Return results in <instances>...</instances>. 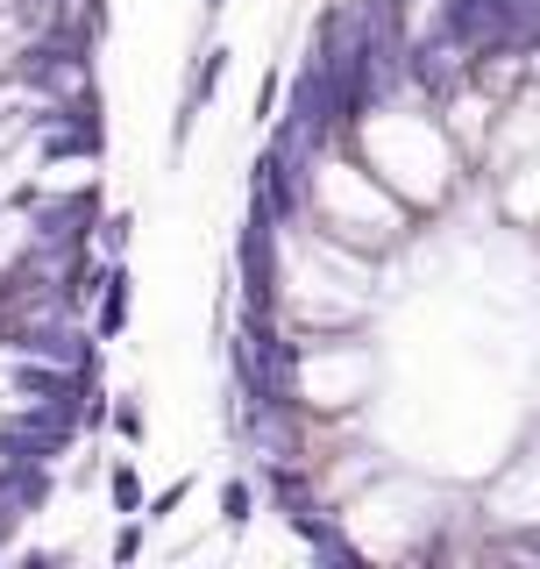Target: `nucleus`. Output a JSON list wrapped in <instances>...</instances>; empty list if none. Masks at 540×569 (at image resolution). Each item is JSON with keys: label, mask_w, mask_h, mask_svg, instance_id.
<instances>
[{"label": "nucleus", "mask_w": 540, "mask_h": 569, "mask_svg": "<svg viewBox=\"0 0 540 569\" xmlns=\"http://www.w3.org/2000/svg\"><path fill=\"white\" fill-rule=\"evenodd\" d=\"M349 150L363 157V164L384 178L412 213H434L448 192L462 186V142L441 121V107L427 100V93H412V86H406V93H391V100H377L370 114L356 121Z\"/></svg>", "instance_id": "obj_1"}, {"label": "nucleus", "mask_w": 540, "mask_h": 569, "mask_svg": "<svg viewBox=\"0 0 540 569\" xmlns=\"http://www.w3.org/2000/svg\"><path fill=\"white\" fill-rule=\"evenodd\" d=\"M412 213L399 192L377 178L363 157L349 150V142H334L328 157H320L313 171V213H306V228H320L328 242L356 249V257H391L406 236H412Z\"/></svg>", "instance_id": "obj_2"}, {"label": "nucleus", "mask_w": 540, "mask_h": 569, "mask_svg": "<svg viewBox=\"0 0 540 569\" xmlns=\"http://www.w3.org/2000/svg\"><path fill=\"white\" fill-rule=\"evenodd\" d=\"M284 249H292V228L270 213L263 192H249L242 228H236V299L257 313H284Z\"/></svg>", "instance_id": "obj_3"}, {"label": "nucleus", "mask_w": 540, "mask_h": 569, "mask_svg": "<svg viewBox=\"0 0 540 569\" xmlns=\"http://www.w3.org/2000/svg\"><path fill=\"white\" fill-rule=\"evenodd\" d=\"M228 64H236V50H228L221 36H207V43L192 50V64H186V93H178V114H171V157H186V150H192V136H200V114L213 107V93H221Z\"/></svg>", "instance_id": "obj_4"}, {"label": "nucleus", "mask_w": 540, "mask_h": 569, "mask_svg": "<svg viewBox=\"0 0 540 569\" xmlns=\"http://www.w3.org/2000/svg\"><path fill=\"white\" fill-rule=\"evenodd\" d=\"M93 335L100 342H121L129 335V320H136V271H129V257H107V278H100V292H93Z\"/></svg>", "instance_id": "obj_5"}, {"label": "nucleus", "mask_w": 540, "mask_h": 569, "mask_svg": "<svg viewBox=\"0 0 540 569\" xmlns=\"http://www.w3.org/2000/svg\"><path fill=\"white\" fill-rule=\"evenodd\" d=\"M221 527L228 533H249V520H257V506H263V491H257V470H228L221 477Z\"/></svg>", "instance_id": "obj_6"}, {"label": "nucleus", "mask_w": 540, "mask_h": 569, "mask_svg": "<svg viewBox=\"0 0 540 569\" xmlns=\"http://www.w3.org/2000/svg\"><path fill=\"white\" fill-rule=\"evenodd\" d=\"M107 435H114L121 449H142V441H150V413H142V391H114V399H107Z\"/></svg>", "instance_id": "obj_7"}, {"label": "nucleus", "mask_w": 540, "mask_h": 569, "mask_svg": "<svg viewBox=\"0 0 540 569\" xmlns=\"http://www.w3.org/2000/svg\"><path fill=\"white\" fill-rule=\"evenodd\" d=\"M107 506H114V520H121V512H142V506H150V491H142V470H136L129 456L107 462Z\"/></svg>", "instance_id": "obj_8"}, {"label": "nucleus", "mask_w": 540, "mask_h": 569, "mask_svg": "<svg viewBox=\"0 0 540 569\" xmlns=\"http://www.w3.org/2000/svg\"><path fill=\"white\" fill-rule=\"evenodd\" d=\"M129 242H136V213L129 207H107L100 228H93V249H100V257H129Z\"/></svg>", "instance_id": "obj_9"}, {"label": "nucleus", "mask_w": 540, "mask_h": 569, "mask_svg": "<svg viewBox=\"0 0 540 569\" xmlns=\"http://www.w3.org/2000/svg\"><path fill=\"white\" fill-rule=\"evenodd\" d=\"M142 548H150V520H142V512H121V527H114V541H107V556H114V562H142Z\"/></svg>", "instance_id": "obj_10"}, {"label": "nucleus", "mask_w": 540, "mask_h": 569, "mask_svg": "<svg viewBox=\"0 0 540 569\" xmlns=\"http://www.w3.org/2000/svg\"><path fill=\"white\" fill-rule=\"evenodd\" d=\"M186 498H192V477H171V485L157 491L150 506H142V520H150V527H164V520H178V506H186Z\"/></svg>", "instance_id": "obj_11"}, {"label": "nucleus", "mask_w": 540, "mask_h": 569, "mask_svg": "<svg viewBox=\"0 0 540 569\" xmlns=\"http://www.w3.org/2000/svg\"><path fill=\"white\" fill-rule=\"evenodd\" d=\"M278 100H284V71H278V64H270V71H263V79H257V100H249V114H257V129H263V121H270V114H278Z\"/></svg>", "instance_id": "obj_12"}]
</instances>
